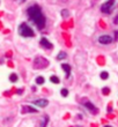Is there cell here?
<instances>
[{"instance_id": "12", "label": "cell", "mask_w": 118, "mask_h": 127, "mask_svg": "<svg viewBox=\"0 0 118 127\" xmlns=\"http://www.w3.org/2000/svg\"><path fill=\"white\" fill-rule=\"evenodd\" d=\"M50 81L52 82V83H56V84H58L59 82H60V80H59V77L56 76V75H52V76H50Z\"/></svg>"}, {"instance_id": "15", "label": "cell", "mask_w": 118, "mask_h": 127, "mask_svg": "<svg viewBox=\"0 0 118 127\" xmlns=\"http://www.w3.org/2000/svg\"><path fill=\"white\" fill-rule=\"evenodd\" d=\"M60 14H61V16H63V17H68V16H70V10L63 9V10L60 12Z\"/></svg>"}, {"instance_id": "19", "label": "cell", "mask_w": 118, "mask_h": 127, "mask_svg": "<svg viewBox=\"0 0 118 127\" xmlns=\"http://www.w3.org/2000/svg\"><path fill=\"white\" fill-rule=\"evenodd\" d=\"M15 1H16V2H19V3H22V2H24L26 0H15Z\"/></svg>"}, {"instance_id": "16", "label": "cell", "mask_w": 118, "mask_h": 127, "mask_svg": "<svg viewBox=\"0 0 118 127\" xmlns=\"http://www.w3.org/2000/svg\"><path fill=\"white\" fill-rule=\"evenodd\" d=\"M60 95L63 97H67L68 96V90L66 89V88H63V89L60 90Z\"/></svg>"}, {"instance_id": "7", "label": "cell", "mask_w": 118, "mask_h": 127, "mask_svg": "<svg viewBox=\"0 0 118 127\" xmlns=\"http://www.w3.org/2000/svg\"><path fill=\"white\" fill-rule=\"evenodd\" d=\"M34 104L36 106H39V107H45L49 104V100L45 99V98H39V99H35L34 100Z\"/></svg>"}, {"instance_id": "20", "label": "cell", "mask_w": 118, "mask_h": 127, "mask_svg": "<svg viewBox=\"0 0 118 127\" xmlns=\"http://www.w3.org/2000/svg\"><path fill=\"white\" fill-rule=\"evenodd\" d=\"M115 38H116V39H118V30L115 31Z\"/></svg>"}, {"instance_id": "14", "label": "cell", "mask_w": 118, "mask_h": 127, "mask_svg": "<svg viewBox=\"0 0 118 127\" xmlns=\"http://www.w3.org/2000/svg\"><path fill=\"white\" fill-rule=\"evenodd\" d=\"M44 77L43 76H37L36 77V84H39V86H42V84L44 83Z\"/></svg>"}, {"instance_id": "2", "label": "cell", "mask_w": 118, "mask_h": 127, "mask_svg": "<svg viewBox=\"0 0 118 127\" xmlns=\"http://www.w3.org/2000/svg\"><path fill=\"white\" fill-rule=\"evenodd\" d=\"M17 32H19L20 36L26 37V38H27V37H34L35 36L34 30H33L27 23H24V22L19 26V28H17Z\"/></svg>"}, {"instance_id": "13", "label": "cell", "mask_w": 118, "mask_h": 127, "mask_svg": "<svg viewBox=\"0 0 118 127\" xmlns=\"http://www.w3.org/2000/svg\"><path fill=\"white\" fill-rule=\"evenodd\" d=\"M66 57H67V54L65 52H59V54L57 56V60H64L66 59Z\"/></svg>"}, {"instance_id": "10", "label": "cell", "mask_w": 118, "mask_h": 127, "mask_svg": "<svg viewBox=\"0 0 118 127\" xmlns=\"http://www.w3.org/2000/svg\"><path fill=\"white\" fill-rule=\"evenodd\" d=\"M47 124H49V117H47V116H44V117L40 119V125H39V127H46Z\"/></svg>"}, {"instance_id": "23", "label": "cell", "mask_w": 118, "mask_h": 127, "mask_svg": "<svg viewBox=\"0 0 118 127\" xmlns=\"http://www.w3.org/2000/svg\"><path fill=\"white\" fill-rule=\"evenodd\" d=\"M103 127H112V126H109V125H105V126H103Z\"/></svg>"}, {"instance_id": "5", "label": "cell", "mask_w": 118, "mask_h": 127, "mask_svg": "<svg viewBox=\"0 0 118 127\" xmlns=\"http://www.w3.org/2000/svg\"><path fill=\"white\" fill-rule=\"evenodd\" d=\"M83 106L86 107V109H87V110L89 111L90 113H93V114H96L98 112V109L95 106V105L91 103V102H84V103H83Z\"/></svg>"}, {"instance_id": "9", "label": "cell", "mask_w": 118, "mask_h": 127, "mask_svg": "<svg viewBox=\"0 0 118 127\" xmlns=\"http://www.w3.org/2000/svg\"><path fill=\"white\" fill-rule=\"evenodd\" d=\"M61 68L65 70V73H66V77H70L71 76V66L68 65V64H61Z\"/></svg>"}, {"instance_id": "22", "label": "cell", "mask_w": 118, "mask_h": 127, "mask_svg": "<svg viewBox=\"0 0 118 127\" xmlns=\"http://www.w3.org/2000/svg\"><path fill=\"white\" fill-rule=\"evenodd\" d=\"M115 23H118V16L115 19Z\"/></svg>"}, {"instance_id": "1", "label": "cell", "mask_w": 118, "mask_h": 127, "mask_svg": "<svg viewBox=\"0 0 118 127\" xmlns=\"http://www.w3.org/2000/svg\"><path fill=\"white\" fill-rule=\"evenodd\" d=\"M27 14H28V16H29V19H30V21L39 30L44 29L46 20H45V16H44L43 12H42V9H40V7L38 5H31L28 8Z\"/></svg>"}, {"instance_id": "6", "label": "cell", "mask_w": 118, "mask_h": 127, "mask_svg": "<svg viewBox=\"0 0 118 127\" xmlns=\"http://www.w3.org/2000/svg\"><path fill=\"white\" fill-rule=\"evenodd\" d=\"M39 44L42 45V47H43V49H46V50H51V49L53 47L52 43H51L50 40H47L45 37H42V38H40Z\"/></svg>"}, {"instance_id": "4", "label": "cell", "mask_w": 118, "mask_h": 127, "mask_svg": "<svg viewBox=\"0 0 118 127\" xmlns=\"http://www.w3.org/2000/svg\"><path fill=\"white\" fill-rule=\"evenodd\" d=\"M98 43L100 44H103V45H107V44H110L112 43V40H114V38H112L110 35H101V36L98 37Z\"/></svg>"}, {"instance_id": "17", "label": "cell", "mask_w": 118, "mask_h": 127, "mask_svg": "<svg viewBox=\"0 0 118 127\" xmlns=\"http://www.w3.org/2000/svg\"><path fill=\"white\" fill-rule=\"evenodd\" d=\"M100 76H101L102 80H107V79L109 77V74H108V72H102Z\"/></svg>"}, {"instance_id": "11", "label": "cell", "mask_w": 118, "mask_h": 127, "mask_svg": "<svg viewBox=\"0 0 118 127\" xmlns=\"http://www.w3.org/2000/svg\"><path fill=\"white\" fill-rule=\"evenodd\" d=\"M17 80H19V76H17L15 73H12L9 75V81H10V82H13V83H14V82H16Z\"/></svg>"}, {"instance_id": "18", "label": "cell", "mask_w": 118, "mask_h": 127, "mask_svg": "<svg viewBox=\"0 0 118 127\" xmlns=\"http://www.w3.org/2000/svg\"><path fill=\"white\" fill-rule=\"evenodd\" d=\"M102 91H103V94H104V95H108L110 90H109V88H103V89H102Z\"/></svg>"}, {"instance_id": "3", "label": "cell", "mask_w": 118, "mask_h": 127, "mask_svg": "<svg viewBox=\"0 0 118 127\" xmlns=\"http://www.w3.org/2000/svg\"><path fill=\"white\" fill-rule=\"evenodd\" d=\"M115 7V0H107L104 3H102L101 12L104 14H110Z\"/></svg>"}, {"instance_id": "21", "label": "cell", "mask_w": 118, "mask_h": 127, "mask_svg": "<svg viewBox=\"0 0 118 127\" xmlns=\"http://www.w3.org/2000/svg\"><path fill=\"white\" fill-rule=\"evenodd\" d=\"M22 91H23V89H20V90H17L16 93H17V94H20V95H21V94H22Z\"/></svg>"}, {"instance_id": "8", "label": "cell", "mask_w": 118, "mask_h": 127, "mask_svg": "<svg viewBox=\"0 0 118 127\" xmlns=\"http://www.w3.org/2000/svg\"><path fill=\"white\" fill-rule=\"evenodd\" d=\"M37 113L38 110H36V109H34L33 106H28V105H24V106H22V113Z\"/></svg>"}]
</instances>
